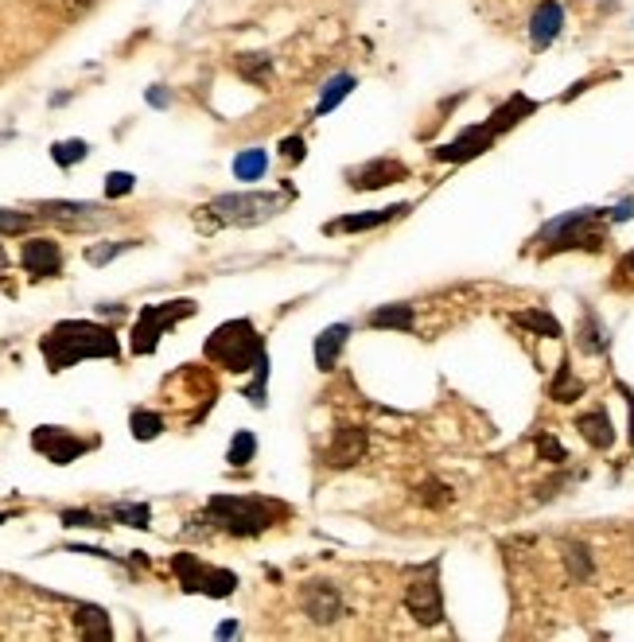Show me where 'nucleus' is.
<instances>
[{
    "label": "nucleus",
    "mask_w": 634,
    "mask_h": 642,
    "mask_svg": "<svg viewBox=\"0 0 634 642\" xmlns=\"http://www.w3.org/2000/svg\"><path fill=\"white\" fill-rule=\"evenodd\" d=\"M203 355L211 358L214 366L230 370V374H253V382L246 386V397L253 409H265V382H269V351H265V335L253 327V320H226L218 323Z\"/></svg>",
    "instance_id": "nucleus-1"
},
{
    "label": "nucleus",
    "mask_w": 634,
    "mask_h": 642,
    "mask_svg": "<svg viewBox=\"0 0 634 642\" xmlns=\"http://www.w3.org/2000/svg\"><path fill=\"white\" fill-rule=\"evenodd\" d=\"M39 355L47 362L51 374H63L78 362L90 358H121V343L113 335V327L94 320H59L43 339H39Z\"/></svg>",
    "instance_id": "nucleus-2"
},
{
    "label": "nucleus",
    "mask_w": 634,
    "mask_h": 642,
    "mask_svg": "<svg viewBox=\"0 0 634 642\" xmlns=\"http://www.w3.org/2000/svg\"><path fill=\"white\" fill-rule=\"evenodd\" d=\"M281 518H288V506L261 495H214L203 510V522H211L214 530L230 537H261Z\"/></svg>",
    "instance_id": "nucleus-3"
},
{
    "label": "nucleus",
    "mask_w": 634,
    "mask_h": 642,
    "mask_svg": "<svg viewBox=\"0 0 634 642\" xmlns=\"http://www.w3.org/2000/svg\"><path fill=\"white\" fill-rule=\"evenodd\" d=\"M607 211L603 207H576V211H564L557 218H549L537 234H533V246L553 257V253H568V250H584V253H599L607 242Z\"/></svg>",
    "instance_id": "nucleus-4"
},
{
    "label": "nucleus",
    "mask_w": 634,
    "mask_h": 642,
    "mask_svg": "<svg viewBox=\"0 0 634 642\" xmlns=\"http://www.w3.org/2000/svg\"><path fill=\"white\" fill-rule=\"evenodd\" d=\"M288 203V195L273 191H230V195H214L203 207L207 226H261L269 218H277Z\"/></svg>",
    "instance_id": "nucleus-5"
},
{
    "label": "nucleus",
    "mask_w": 634,
    "mask_h": 642,
    "mask_svg": "<svg viewBox=\"0 0 634 642\" xmlns=\"http://www.w3.org/2000/svg\"><path fill=\"white\" fill-rule=\"evenodd\" d=\"M199 312V304L191 300V296H179V300H164V304H144L141 312H137V320H133V339H129V347H133V355H152L156 347H160V335L164 331H172L176 323L191 320Z\"/></svg>",
    "instance_id": "nucleus-6"
},
{
    "label": "nucleus",
    "mask_w": 634,
    "mask_h": 642,
    "mask_svg": "<svg viewBox=\"0 0 634 642\" xmlns=\"http://www.w3.org/2000/svg\"><path fill=\"white\" fill-rule=\"evenodd\" d=\"M172 572H176V584L187 596L226 600V596L238 592V572L207 565V561H199L195 553H176V557H172Z\"/></svg>",
    "instance_id": "nucleus-7"
},
{
    "label": "nucleus",
    "mask_w": 634,
    "mask_h": 642,
    "mask_svg": "<svg viewBox=\"0 0 634 642\" xmlns=\"http://www.w3.org/2000/svg\"><path fill=\"white\" fill-rule=\"evenodd\" d=\"M405 607L421 627H440L444 623V592H440V557L428 561V569L417 572L405 584Z\"/></svg>",
    "instance_id": "nucleus-8"
},
{
    "label": "nucleus",
    "mask_w": 634,
    "mask_h": 642,
    "mask_svg": "<svg viewBox=\"0 0 634 642\" xmlns=\"http://www.w3.org/2000/svg\"><path fill=\"white\" fill-rule=\"evenodd\" d=\"M94 444H98V440H82V436H74V432H67V428L59 425H39L36 432H32V448H36L39 456H47L55 467L74 464V460L86 456Z\"/></svg>",
    "instance_id": "nucleus-9"
},
{
    "label": "nucleus",
    "mask_w": 634,
    "mask_h": 642,
    "mask_svg": "<svg viewBox=\"0 0 634 642\" xmlns=\"http://www.w3.org/2000/svg\"><path fill=\"white\" fill-rule=\"evenodd\" d=\"M494 141H498V133H494L487 121H479V125H467L456 141L432 148V156H436L440 164H467V160H475V156L491 152Z\"/></svg>",
    "instance_id": "nucleus-10"
},
{
    "label": "nucleus",
    "mask_w": 634,
    "mask_h": 642,
    "mask_svg": "<svg viewBox=\"0 0 634 642\" xmlns=\"http://www.w3.org/2000/svg\"><path fill=\"white\" fill-rule=\"evenodd\" d=\"M401 179H409V164H401V160H393V156L366 160L362 168H351V172H347L351 191H382V187L401 183Z\"/></svg>",
    "instance_id": "nucleus-11"
},
{
    "label": "nucleus",
    "mask_w": 634,
    "mask_h": 642,
    "mask_svg": "<svg viewBox=\"0 0 634 642\" xmlns=\"http://www.w3.org/2000/svg\"><path fill=\"white\" fill-rule=\"evenodd\" d=\"M366 448H370V436H366V428L362 425H339L335 428V436H331V444H327V452H323V464L327 467H354L358 460H366Z\"/></svg>",
    "instance_id": "nucleus-12"
},
{
    "label": "nucleus",
    "mask_w": 634,
    "mask_h": 642,
    "mask_svg": "<svg viewBox=\"0 0 634 642\" xmlns=\"http://www.w3.org/2000/svg\"><path fill=\"white\" fill-rule=\"evenodd\" d=\"M300 604H304L312 623H335L343 615V592L331 580H308L300 588Z\"/></svg>",
    "instance_id": "nucleus-13"
},
{
    "label": "nucleus",
    "mask_w": 634,
    "mask_h": 642,
    "mask_svg": "<svg viewBox=\"0 0 634 642\" xmlns=\"http://www.w3.org/2000/svg\"><path fill=\"white\" fill-rule=\"evenodd\" d=\"M409 211H413V203H393V207H378V211L347 214V218L323 222V234H362V230H378V226H389V222L405 218Z\"/></svg>",
    "instance_id": "nucleus-14"
},
{
    "label": "nucleus",
    "mask_w": 634,
    "mask_h": 642,
    "mask_svg": "<svg viewBox=\"0 0 634 642\" xmlns=\"http://www.w3.org/2000/svg\"><path fill=\"white\" fill-rule=\"evenodd\" d=\"M564 32V4L561 0H541L537 8H533V16H529V43H533V51H545V47H553Z\"/></svg>",
    "instance_id": "nucleus-15"
},
{
    "label": "nucleus",
    "mask_w": 634,
    "mask_h": 642,
    "mask_svg": "<svg viewBox=\"0 0 634 642\" xmlns=\"http://www.w3.org/2000/svg\"><path fill=\"white\" fill-rule=\"evenodd\" d=\"M20 265L32 277H59L63 273V250L51 238H28L20 246Z\"/></svg>",
    "instance_id": "nucleus-16"
},
{
    "label": "nucleus",
    "mask_w": 634,
    "mask_h": 642,
    "mask_svg": "<svg viewBox=\"0 0 634 642\" xmlns=\"http://www.w3.org/2000/svg\"><path fill=\"white\" fill-rule=\"evenodd\" d=\"M347 339H351V323H331V327H323L316 335V370L331 374L339 355H343V347H347Z\"/></svg>",
    "instance_id": "nucleus-17"
},
{
    "label": "nucleus",
    "mask_w": 634,
    "mask_h": 642,
    "mask_svg": "<svg viewBox=\"0 0 634 642\" xmlns=\"http://www.w3.org/2000/svg\"><path fill=\"white\" fill-rule=\"evenodd\" d=\"M533 113H537V102H533V98H526V94H510V98L487 117V125H491L498 137H506L510 129H518V125H522L526 117H533Z\"/></svg>",
    "instance_id": "nucleus-18"
},
{
    "label": "nucleus",
    "mask_w": 634,
    "mask_h": 642,
    "mask_svg": "<svg viewBox=\"0 0 634 642\" xmlns=\"http://www.w3.org/2000/svg\"><path fill=\"white\" fill-rule=\"evenodd\" d=\"M576 347H580V355H592V358L611 351V335H607V327H603V320H599V312H592V308H584V312H580Z\"/></svg>",
    "instance_id": "nucleus-19"
},
{
    "label": "nucleus",
    "mask_w": 634,
    "mask_h": 642,
    "mask_svg": "<svg viewBox=\"0 0 634 642\" xmlns=\"http://www.w3.org/2000/svg\"><path fill=\"white\" fill-rule=\"evenodd\" d=\"M576 428H580V436H584L596 452H607V448L615 444V425H611V413H607L603 405H596L592 413H580V417H576Z\"/></svg>",
    "instance_id": "nucleus-20"
},
{
    "label": "nucleus",
    "mask_w": 634,
    "mask_h": 642,
    "mask_svg": "<svg viewBox=\"0 0 634 642\" xmlns=\"http://www.w3.org/2000/svg\"><path fill=\"white\" fill-rule=\"evenodd\" d=\"M39 218H51V222H90V218H98V203H71V199H47V203H39L36 207Z\"/></svg>",
    "instance_id": "nucleus-21"
},
{
    "label": "nucleus",
    "mask_w": 634,
    "mask_h": 642,
    "mask_svg": "<svg viewBox=\"0 0 634 642\" xmlns=\"http://www.w3.org/2000/svg\"><path fill=\"white\" fill-rule=\"evenodd\" d=\"M354 86H358V78L351 71H339L331 74L327 82H323V94H319V106H316V117H327L331 109L343 106V98H351Z\"/></svg>",
    "instance_id": "nucleus-22"
},
{
    "label": "nucleus",
    "mask_w": 634,
    "mask_h": 642,
    "mask_svg": "<svg viewBox=\"0 0 634 642\" xmlns=\"http://www.w3.org/2000/svg\"><path fill=\"white\" fill-rule=\"evenodd\" d=\"M588 393V386L572 374V362H568V355L557 362V374H553V382H549V397L553 401H561V405H572V401H580Z\"/></svg>",
    "instance_id": "nucleus-23"
},
{
    "label": "nucleus",
    "mask_w": 634,
    "mask_h": 642,
    "mask_svg": "<svg viewBox=\"0 0 634 642\" xmlns=\"http://www.w3.org/2000/svg\"><path fill=\"white\" fill-rule=\"evenodd\" d=\"M366 323L378 327V331H413L417 312H413V304H382V308L370 312V320Z\"/></svg>",
    "instance_id": "nucleus-24"
},
{
    "label": "nucleus",
    "mask_w": 634,
    "mask_h": 642,
    "mask_svg": "<svg viewBox=\"0 0 634 642\" xmlns=\"http://www.w3.org/2000/svg\"><path fill=\"white\" fill-rule=\"evenodd\" d=\"M74 623H78V635H82V639L106 642L109 635H113V627H109V615L102 611V607H94V604H78V607H74Z\"/></svg>",
    "instance_id": "nucleus-25"
},
{
    "label": "nucleus",
    "mask_w": 634,
    "mask_h": 642,
    "mask_svg": "<svg viewBox=\"0 0 634 642\" xmlns=\"http://www.w3.org/2000/svg\"><path fill=\"white\" fill-rule=\"evenodd\" d=\"M234 71L242 74L249 86H265V82L273 78V55H265V51H242V55L234 59Z\"/></svg>",
    "instance_id": "nucleus-26"
},
{
    "label": "nucleus",
    "mask_w": 634,
    "mask_h": 642,
    "mask_svg": "<svg viewBox=\"0 0 634 642\" xmlns=\"http://www.w3.org/2000/svg\"><path fill=\"white\" fill-rule=\"evenodd\" d=\"M518 327H526L529 335H541V339H561V320L549 312V308H526V312H518L514 316Z\"/></svg>",
    "instance_id": "nucleus-27"
},
{
    "label": "nucleus",
    "mask_w": 634,
    "mask_h": 642,
    "mask_svg": "<svg viewBox=\"0 0 634 642\" xmlns=\"http://www.w3.org/2000/svg\"><path fill=\"white\" fill-rule=\"evenodd\" d=\"M265 172H269V152L265 148H242L234 156V179L257 183V179H265Z\"/></svg>",
    "instance_id": "nucleus-28"
},
{
    "label": "nucleus",
    "mask_w": 634,
    "mask_h": 642,
    "mask_svg": "<svg viewBox=\"0 0 634 642\" xmlns=\"http://www.w3.org/2000/svg\"><path fill=\"white\" fill-rule=\"evenodd\" d=\"M564 569H568V576H572L576 584L592 580V572H596V565H592V549H588L584 541H564Z\"/></svg>",
    "instance_id": "nucleus-29"
},
{
    "label": "nucleus",
    "mask_w": 634,
    "mask_h": 642,
    "mask_svg": "<svg viewBox=\"0 0 634 642\" xmlns=\"http://www.w3.org/2000/svg\"><path fill=\"white\" fill-rule=\"evenodd\" d=\"M109 522H121V526H133V530H148L152 526V510L148 502H109Z\"/></svg>",
    "instance_id": "nucleus-30"
},
{
    "label": "nucleus",
    "mask_w": 634,
    "mask_h": 642,
    "mask_svg": "<svg viewBox=\"0 0 634 642\" xmlns=\"http://www.w3.org/2000/svg\"><path fill=\"white\" fill-rule=\"evenodd\" d=\"M129 432H133V440H156L164 432V417L152 413V409H133L129 413Z\"/></svg>",
    "instance_id": "nucleus-31"
},
{
    "label": "nucleus",
    "mask_w": 634,
    "mask_h": 642,
    "mask_svg": "<svg viewBox=\"0 0 634 642\" xmlns=\"http://www.w3.org/2000/svg\"><path fill=\"white\" fill-rule=\"evenodd\" d=\"M253 456H257V436H253L249 428H238V432H234V440H230V448H226V464L246 467Z\"/></svg>",
    "instance_id": "nucleus-32"
},
{
    "label": "nucleus",
    "mask_w": 634,
    "mask_h": 642,
    "mask_svg": "<svg viewBox=\"0 0 634 642\" xmlns=\"http://www.w3.org/2000/svg\"><path fill=\"white\" fill-rule=\"evenodd\" d=\"M417 499H421L428 510H444L448 502L456 499V491H452L448 483H440V479H424L421 487H417Z\"/></svg>",
    "instance_id": "nucleus-33"
},
{
    "label": "nucleus",
    "mask_w": 634,
    "mask_h": 642,
    "mask_svg": "<svg viewBox=\"0 0 634 642\" xmlns=\"http://www.w3.org/2000/svg\"><path fill=\"white\" fill-rule=\"evenodd\" d=\"M533 448H537V460H545V464H557V467L568 464V448H564L557 436H549V432H537V436H533Z\"/></svg>",
    "instance_id": "nucleus-34"
},
{
    "label": "nucleus",
    "mask_w": 634,
    "mask_h": 642,
    "mask_svg": "<svg viewBox=\"0 0 634 642\" xmlns=\"http://www.w3.org/2000/svg\"><path fill=\"white\" fill-rule=\"evenodd\" d=\"M90 156V144L86 141H59L51 144V160L59 164V168H74V164H82Z\"/></svg>",
    "instance_id": "nucleus-35"
},
{
    "label": "nucleus",
    "mask_w": 634,
    "mask_h": 642,
    "mask_svg": "<svg viewBox=\"0 0 634 642\" xmlns=\"http://www.w3.org/2000/svg\"><path fill=\"white\" fill-rule=\"evenodd\" d=\"M137 246H141L137 238H125V242H102V246H90V250H86V261H90V265H109L113 257L137 250Z\"/></svg>",
    "instance_id": "nucleus-36"
},
{
    "label": "nucleus",
    "mask_w": 634,
    "mask_h": 642,
    "mask_svg": "<svg viewBox=\"0 0 634 642\" xmlns=\"http://www.w3.org/2000/svg\"><path fill=\"white\" fill-rule=\"evenodd\" d=\"M106 518L109 514H94V510H63V514H59V522L71 526V530H78V526H82V530H106L109 526Z\"/></svg>",
    "instance_id": "nucleus-37"
},
{
    "label": "nucleus",
    "mask_w": 634,
    "mask_h": 642,
    "mask_svg": "<svg viewBox=\"0 0 634 642\" xmlns=\"http://www.w3.org/2000/svg\"><path fill=\"white\" fill-rule=\"evenodd\" d=\"M133 187H137V176H133V172H109L106 176V199H125Z\"/></svg>",
    "instance_id": "nucleus-38"
},
{
    "label": "nucleus",
    "mask_w": 634,
    "mask_h": 642,
    "mask_svg": "<svg viewBox=\"0 0 634 642\" xmlns=\"http://www.w3.org/2000/svg\"><path fill=\"white\" fill-rule=\"evenodd\" d=\"M39 214H24V211H0V234H24Z\"/></svg>",
    "instance_id": "nucleus-39"
},
{
    "label": "nucleus",
    "mask_w": 634,
    "mask_h": 642,
    "mask_svg": "<svg viewBox=\"0 0 634 642\" xmlns=\"http://www.w3.org/2000/svg\"><path fill=\"white\" fill-rule=\"evenodd\" d=\"M281 156L288 160V164H300V160L308 156V144H304V137H284V141H281Z\"/></svg>",
    "instance_id": "nucleus-40"
},
{
    "label": "nucleus",
    "mask_w": 634,
    "mask_h": 642,
    "mask_svg": "<svg viewBox=\"0 0 634 642\" xmlns=\"http://www.w3.org/2000/svg\"><path fill=\"white\" fill-rule=\"evenodd\" d=\"M634 218V199H623L619 207H607V222H631Z\"/></svg>",
    "instance_id": "nucleus-41"
},
{
    "label": "nucleus",
    "mask_w": 634,
    "mask_h": 642,
    "mask_svg": "<svg viewBox=\"0 0 634 642\" xmlns=\"http://www.w3.org/2000/svg\"><path fill=\"white\" fill-rule=\"evenodd\" d=\"M144 98H148V106H152V109H168V106H172V94H168L164 86H148V94H144Z\"/></svg>",
    "instance_id": "nucleus-42"
},
{
    "label": "nucleus",
    "mask_w": 634,
    "mask_h": 642,
    "mask_svg": "<svg viewBox=\"0 0 634 642\" xmlns=\"http://www.w3.org/2000/svg\"><path fill=\"white\" fill-rule=\"evenodd\" d=\"M214 635H218V639H234V635H238V623H234V619H226V623H218V631H214Z\"/></svg>",
    "instance_id": "nucleus-43"
},
{
    "label": "nucleus",
    "mask_w": 634,
    "mask_h": 642,
    "mask_svg": "<svg viewBox=\"0 0 634 642\" xmlns=\"http://www.w3.org/2000/svg\"><path fill=\"white\" fill-rule=\"evenodd\" d=\"M619 273H623V277H631V281H634V250H631V253H623V261H619Z\"/></svg>",
    "instance_id": "nucleus-44"
},
{
    "label": "nucleus",
    "mask_w": 634,
    "mask_h": 642,
    "mask_svg": "<svg viewBox=\"0 0 634 642\" xmlns=\"http://www.w3.org/2000/svg\"><path fill=\"white\" fill-rule=\"evenodd\" d=\"M4 261H8V257H4V250H0V269H4Z\"/></svg>",
    "instance_id": "nucleus-45"
}]
</instances>
